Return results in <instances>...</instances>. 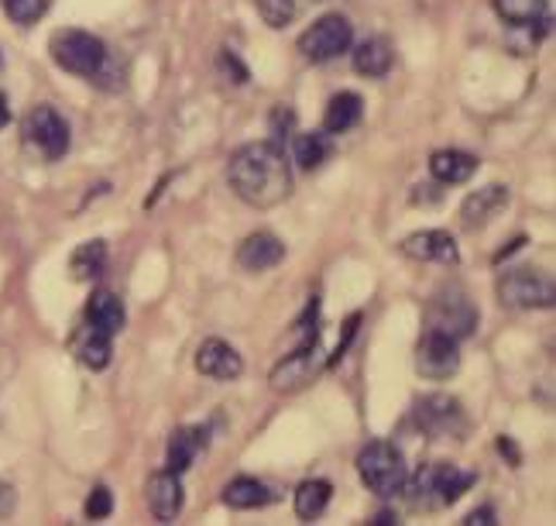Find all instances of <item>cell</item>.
Here are the masks:
<instances>
[{
  "label": "cell",
  "instance_id": "obj_29",
  "mask_svg": "<svg viewBox=\"0 0 556 526\" xmlns=\"http://www.w3.org/2000/svg\"><path fill=\"white\" fill-rule=\"evenodd\" d=\"M0 8L17 25H35V21L49 11V0H0Z\"/></svg>",
  "mask_w": 556,
  "mask_h": 526
},
{
  "label": "cell",
  "instance_id": "obj_24",
  "mask_svg": "<svg viewBox=\"0 0 556 526\" xmlns=\"http://www.w3.org/2000/svg\"><path fill=\"white\" fill-rule=\"evenodd\" d=\"M495 14L511 28H529V25H543L549 0H491Z\"/></svg>",
  "mask_w": 556,
  "mask_h": 526
},
{
  "label": "cell",
  "instance_id": "obj_10",
  "mask_svg": "<svg viewBox=\"0 0 556 526\" xmlns=\"http://www.w3.org/2000/svg\"><path fill=\"white\" fill-rule=\"evenodd\" d=\"M416 372L422 378H454L460 372V348L440 330H426L416 348Z\"/></svg>",
  "mask_w": 556,
  "mask_h": 526
},
{
  "label": "cell",
  "instance_id": "obj_8",
  "mask_svg": "<svg viewBox=\"0 0 556 526\" xmlns=\"http://www.w3.org/2000/svg\"><path fill=\"white\" fill-rule=\"evenodd\" d=\"M416 424L422 434L430 437H464L467 430V416L460 399L446 396V392H433V396H422L416 399Z\"/></svg>",
  "mask_w": 556,
  "mask_h": 526
},
{
  "label": "cell",
  "instance_id": "obj_30",
  "mask_svg": "<svg viewBox=\"0 0 556 526\" xmlns=\"http://www.w3.org/2000/svg\"><path fill=\"white\" fill-rule=\"evenodd\" d=\"M111 513H114V496H111V489H106V486H97V489L87 496V502H83V516L97 523V519H106Z\"/></svg>",
  "mask_w": 556,
  "mask_h": 526
},
{
  "label": "cell",
  "instance_id": "obj_33",
  "mask_svg": "<svg viewBox=\"0 0 556 526\" xmlns=\"http://www.w3.org/2000/svg\"><path fill=\"white\" fill-rule=\"evenodd\" d=\"M498 519H495V510L491 506H481V510H475V513H467V519H464V526H495Z\"/></svg>",
  "mask_w": 556,
  "mask_h": 526
},
{
  "label": "cell",
  "instance_id": "obj_6",
  "mask_svg": "<svg viewBox=\"0 0 556 526\" xmlns=\"http://www.w3.org/2000/svg\"><path fill=\"white\" fill-rule=\"evenodd\" d=\"M426 324H430L426 330H440V334H446V338L464 341L478 327V310H475V303H470V297L464 289L446 286L433 297L430 313H426Z\"/></svg>",
  "mask_w": 556,
  "mask_h": 526
},
{
  "label": "cell",
  "instance_id": "obj_18",
  "mask_svg": "<svg viewBox=\"0 0 556 526\" xmlns=\"http://www.w3.org/2000/svg\"><path fill=\"white\" fill-rule=\"evenodd\" d=\"M206 448V430L203 427H179L173 437H168V454H165V468L182 475L197 454Z\"/></svg>",
  "mask_w": 556,
  "mask_h": 526
},
{
  "label": "cell",
  "instance_id": "obj_23",
  "mask_svg": "<svg viewBox=\"0 0 556 526\" xmlns=\"http://www.w3.org/2000/svg\"><path fill=\"white\" fill-rule=\"evenodd\" d=\"M392 46L384 38H368V41H361V46L354 49V70L361 76H371V79H381L384 73L392 70Z\"/></svg>",
  "mask_w": 556,
  "mask_h": 526
},
{
  "label": "cell",
  "instance_id": "obj_2",
  "mask_svg": "<svg viewBox=\"0 0 556 526\" xmlns=\"http://www.w3.org/2000/svg\"><path fill=\"white\" fill-rule=\"evenodd\" d=\"M475 481V472H464L451 461H433V465H422L413 481H405V489H409V502L416 510H443L457 502Z\"/></svg>",
  "mask_w": 556,
  "mask_h": 526
},
{
  "label": "cell",
  "instance_id": "obj_22",
  "mask_svg": "<svg viewBox=\"0 0 556 526\" xmlns=\"http://www.w3.org/2000/svg\"><path fill=\"white\" fill-rule=\"evenodd\" d=\"M275 499V492L258 478H233L224 489V502L230 510H262Z\"/></svg>",
  "mask_w": 556,
  "mask_h": 526
},
{
  "label": "cell",
  "instance_id": "obj_19",
  "mask_svg": "<svg viewBox=\"0 0 556 526\" xmlns=\"http://www.w3.org/2000/svg\"><path fill=\"white\" fill-rule=\"evenodd\" d=\"M478 159L470 152H457V149H443L430 159V173L437 183L443 186H457V183H467L470 176L478 173Z\"/></svg>",
  "mask_w": 556,
  "mask_h": 526
},
{
  "label": "cell",
  "instance_id": "obj_11",
  "mask_svg": "<svg viewBox=\"0 0 556 526\" xmlns=\"http://www.w3.org/2000/svg\"><path fill=\"white\" fill-rule=\"evenodd\" d=\"M319 338H306L299 345L289 358H282L275 368H271V389L275 392H295L313 383V375L319 372Z\"/></svg>",
  "mask_w": 556,
  "mask_h": 526
},
{
  "label": "cell",
  "instance_id": "obj_27",
  "mask_svg": "<svg viewBox=\"0 0 556 526\" xmlns=\"http://www.w3.org/2000/svg\"><path fill=\"white\" fill-rule=\"evenodd\" d=\"M330 155V141H327V132L316 135V132H306V135H295L292 138V159L299 162V170H319V165L327 162Z\"/></svg>",
  "mask_w": 556,
  "mask_h": 526
},
{
  "label": "cell",
  "instance_id": "obj_9",
  "mask_svg": "<svg viewBox=\"0 0 556 526\" xmlns=\"http://www.w3.org/2000/svg\"><path fill=\"white\" fill-rule=\"evenodd\" d=\"M25 135L49 162H59L70 152V124L62 121V114L55 108H49V103H38V108L28 114Z\"/></svg>",
  "mask_w": 556,
  "mask_h": 526
},
{
  "label": "cell",
  "instance_id": "obj_28",
  "mask_svg": "<svg viewBox=\"0 0 556 526\" xmlns=\"http://www.w3.org/2000/svg\"><path fill=\"white\" fill-rule=\"evenodd\" d=\"M254 8H258L265 25L278 32V28H289L292 21L303 14L306 0H254Z\"/></svg>",
  "mask_w": 556,
  "mask_h": 526
},
{
  "label": "cell",
  "instance_id": "obj_5",
  "mask_svg": "<svg viewBox=\"0 0 556 526\" xmlns=\"http://www.w3.org/2000/svg\"><path fill=\"white\" fill-rule=\"evenodd\" d=\"M498 300L511 310H549L556 303V289L543 268L522 265L498 276Z\"/></svg>",
  "mask_w": 556,
  "mask_h": 526
},
{
  "label": "cell",
  "instance_id": "obj_31",
  "mask_svg": "<svg viewBox=\"0 0 556 526\" xmlns=\"http://www.w3.org/2000/svg\"><path fill=\"white\" fill-rule=\"evenodd\" d=\"M220 70H224L227 83H233V87H244V83H248V66L230 49L220 52Z\"/></svg>",
  "mask_w": 556,
  "mask_h": 526
},
{
  "label": "cell",
  "instance_id": "obj_12",
  "mask_svg": "<svg viewBox=\"0 0 556 526\" xmlns=\"http://www.w3.org/2000/svg\"><path fill=\"white\" fill-rule=\"evenodd\" d=\"M144 499H148V510H152V516L159 523H173L179 519L182 506H186V489L176 472H155L152 478H148L144 486Z\"/></svg>",
  "mask_w": 556,
  "mask_h": 526
},
{
  "label": "cell",
  "instance_id": "obj_21",
  "mask_svg": "<svg viewBox=\"0 0 556 526\" xmlns=\"http://www.w3.org/2000/svg\"><path fill=\"white\" fill-rule=\"evenodd\" d=\"M330 499H333V486L327 478H306L303 486L295 489V516L303 519V523H313L327 513L330 506Z\"/></svg>",
  "mask_w": 556,
  "mask_h": 526
},
{
  "label": "cell",
  "instance_id": "obj_20",
  "mask_svg": "<svg viewBox=\"0 0 556 526\" xmlns=\"http://www.w3.org/2000/svg\"><path fill=\"white\" fill-rule=\"evenodd\" d=\"M361 114H365V100H361L357 93H351V90L337 93V97L327 103L324 132H327V135H344V132L357 128V124H361Z\"/></svg>",
  "mask_w": 556,
  "mask_h": 526
},
{
  "label": "cell",
  "instance_id": "obj_26",
  "mask_svg": "<svg viewBox=\"0 0 556 526\" xmlns=\"http://www.w3.org/2000/svg\"><path fill=\"white\" fill-rule=\"evenodd\" d=\"M76 358L90 372H103L106 365H111V358H114V345H111V338H106V334L87 327L83 334H76Z\"/></svg>",
  "mask_w": 556,
  "mask_h": 526
},
{
  "label": "cell",
  "instance_id": "obj_35",
  "mask_svg": "<svg viewBox=\"0 0 556 526\" xmlns=\"http://www.w3.org/2000/svg\"><path fill=\"white\" fill-rule=\"evenodd\" d=\"M371 523H375V526H389V523H399V519H395V513H389V510H384V513H378V516H375Z\"/></svg>",
  "mask_w": 556,
  "mask_h": 526
},
{
  "label": "cell",
  "instance_id": "obj_25",
  "mask_svg": "<svg viewBox=\"0 0 556 526\" xmlns=\"http://www.w3.org/2000/svg\"><path fill=\"white\" fill-rule=\"evenodd\" d=\"M106 268V245L103 241H83L73 259H70V272L76 283H97Z\"/></svg>",
  "mask_w": 556,
  "mask_h": 526
},
{
  "label": "cell",
  "instance_id": "obj_13",
  "mask_svg": "<svg viewBox=\"0 0 556 526\" xmlns=\"http://www.w3.org/2000/svg\"><path fill=\"white\" fill-rule=\"evenodd\" d=\"M197 372L206 378H217V383H233V378L244 375V358L238 348H230L220 338H206L197 348Z\"/></svg>",
  "mask_w": 556,
  "mask_h": 526
},
{
  "label": "cell",
  "instance_id": "obj_32",
  "mask_svg": "<svg viewBox=\"0 0 556 526\" xmlns=\"http://www.w3.org/2000/svg\"><path fill=\"white\" fill-rule=\"evenodd\" d=\"M14 506H17V492H14L11 481L0 478V519L11 516V513H14Z\"/></svg>",
  "mask_w": 556,
  "mask_h": 526
},
{
  "label": "cell",
  "instance_id": "obj_4",
  "mask_svg": "<svg viewBox=\"0 0 556 526\" xmlns=\"http://www.w3.org/2000/svg\"><path fill=\"white\" fill-rule=\"evenodd\" d=\"M49 52L59 70H66L73 76H87V79H93L103 70L106 55H111L97 35L83 28H59L49 41Z\"/></svg>",
  "mask_w": 556,
  "mask_h": 526
},
{
  "label": "cell",
  "instance_id": "obj_7",
  "mask_svg": "<svg viewBox=\"0 0 556 526\" xmlns=\"http://www.w3.org/2000/svg\"><path fill=\"white\" fill-rule=\"evenodd\" d=\"M351 46H354V25L344 14H324L316 25H309L299 35V52L309 62L340 59L344 52H351Z\"/></svg>",
  "mask_w": 556,
  "mask_h": 526
},
{
  "label": "cell",
  "instance_id": "obj_15",
  "mask_svg": "<svg viewBox=\"0 0 556 526\" xmlns=\"http://www.w3.org/2000/svg\"><path fill=\"white\" fill-rule=\"evenodd\" d=\"M508 200H511V193H508V186H502V183H491V186H484V189H478V193H470L467 200H464V206H460V221H464V227L467 230H481V227H488L491 221H495L502 210L508 206Z\"/></svg>",
  "mask_w": 556,
  "mask_h": 526
},
{
  "label": "cell",
  "instance_id": "obj_14",
  "mask_svg": "<svg viewBox=\"0 0 556 526\" xmlns=\"http://www.w3.org/2000/svg\"><path fill=\"white\" fill-rule=\"evenodd\" d=\"M399 248L405 259H416V262H440V265L460 262L457 241L454 235H446V230H416V235H409Z\"/></svg>",
  "mask_w": 556,
  "mask_h": 526
},
{
  "label": "cell",
  "instance_id": "obj_17",
  "mask_svg": "<svg viewBox=\"0 0 556 526\" xmlns=\"http://www.w3.org/2000/svg\"><path fill=\"white\" fill-rule=\"evenodd\" d=\"M127 324V313H124V303L114 297L111 289H97L93 297L87 300V327L106 334V338H114L121 334Z\"/></svg>",
  "mask_w": 556,
  "mask_h": 526
},
{
  "label": "cell",
  "instance_id": "obj_16",
  "mask_svg": "<svg viewBox=\"0 0 556 526\" xmlns=\"http://www.w3.org/2000/svg\"><path fill=\"white\" fill-rule=\"evenodd\" d=\"M282 259H286V245L278 241L275 235H265V230L244 238L241 248H238V265L244 272H268V268H275Z\"/></svg>",
  "mask_w": 556,
  "mask_h": 526
},
{
  "label": "cell",
  "instance_id": "obj_1",
  "mask_svg": "<svg viewBox=\"0 0 556 526\" xmlns=\"http://www.w3.org/2000/svg\"><path fill=\"white\" fill-rule=\"evenodd\" d=\"M227 183L244 203L268 210L289 200L292 193V165L278 141H251L230 155Z\"/></svg>",
  "mask_w": 556,
  "mask_h": 526
},
{
  "label": "cell",
  "instance_id": "obj_34",
  "mask_svg": "<svg viewBox=\"0 0 556 526\" xmlns=\"http://www.w3.org/2000/svg\"><path fill=\"white\" fill-rule=\"evenodd\" d=\"M11 124V108H8V100H4V93H0V132H4Z\"/></svg>",
  "mask_w": 556,
  "mask_h": 526
},
{
  "label": "cell",
  "instance_id": "obj_3",
  "mask_svg": "<svg viewBox=\"0 0 556 526\" xmlns=\"http://www.w3.org/2000/svg\"><path fill=\"white\" fill-rule=\"evenodd\" d=\"M357 475L365 481V489H371L378 499H395L399 492H405V481H409L405 458L392 440H371V444L361 448Z\"/></svg>",
  "mask_w": 556,
  "mask_h": 526
}]
</instances>
